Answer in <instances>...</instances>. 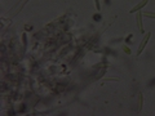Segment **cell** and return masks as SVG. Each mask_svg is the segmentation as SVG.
Here are the masks:
<instances>
[{"label":"cell","mask_w":155,"mask_h":116,"mask_svg":"<svg viewBox=\"0 0 155 116\" xmlns=\"http://www.w3.org/2000/svg\"><path fill=\"white\" fill-rule=\"evenodd\" d=\"M149 39H150V34H146L145 39L142 40V43H141V45H140V48H138V52H137V54H141V53H142V50H143L145 45L147 44V40H149Z\"/></svg>","instance_id":"obj_1"},{"label":"cell","mask_w":155,"mask_h":116,"mask_svg":"<svg viewBox=\"0 0 155 116\" xmlns=\"http://www.w3.org/2000/svg\"><path fill=\"white\" fill-rule=\"evenodd\" d=\"M147 2H149V0H142V2H141L140 4H137V5H136V7H134L132 11H129V12H131V13H134L136 11H138V9H141L142 7H145V5L147 4Z\"/></svg>","instance_id":"obj_2"},{"label":"cell","mask_w":155,"mask_h":116,"mask_svg":"<svg viewBox=\"0 0 155 116\" xmlns=\"http://www.w3.org/2000/svg\"><path fill=\"white\" fill-rule=\"evenodd\" d=\"M143 16H146V17H151V18H155V13H149V12H143Z\"/></svg>","instance_id":"obj_3"},{"label":"cell","mask_w":155,"mask_h":116,"mask_svg":"<svg viewBox=\"0 0 155 116\" xmlns=\"http://www.w3.org/2000/svg\"><path fill=\"white\" fill-rule=\"evenodd\" d=\"M137 21H138V27L142 30V23H141V14H138V16H137Z\"/></svg>","instance_id":"obj_4"}]
</instances>
